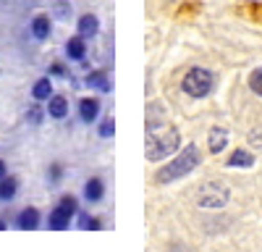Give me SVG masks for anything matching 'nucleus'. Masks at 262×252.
Returning a JSON list of instances; mask_svg holds the SVG:
<instances>
[{
  "label": "nucleus",
  "instance_id": "obj_1",
  "mask_svg": "<svg viewBox=\"0 0 262 252\" xmlns=\"http://www.w3.org/2000/svg\"><path fill=\"white\" fill-rule=\"evenodd\" d=\"M200 163H202L200 144L189 142V144H184V150H179L176 155H170V160L155 171V184H173V181H179V179L189 176Z\"/></svg>",
  "mask_w": 262,
  "mask_h": 252
},
{
  "label": "nucleus",
  "instance_id": "obj_2",
  "mask_svg": "<svg viewBox=\"0 0 262 252\" xmlns=\"http://www.w3.org/2000/svg\"><path fill=\"white\" fill-rule=\"evenodd\" d=\"M179 150H181V134L176 126H168L160 134L147 132V147H144L147 160L160 163V160H168L170 155H176Z\"/></svg>",
  "mask_w": 262,
  "mask_h": 252
},
{
  "label": "nucleus",
  "instance_id": "obj_3",
  "mask_svg": "<svg viewBox=\"0 0 262 252\" xmlns=\"http://www.w3.org/2000/svg\"><path fill=\"white\" fill-rule=\"evenodd\" d=\"M212 87H215V74H212L210 69H205V66L189 69V71L184 74V79H181V90H184V95H189L191 100L207 97V95L212 92Z\"/></svg>",
  "mask_w": 262,
  "mask_h": 252
},
{
  "label": "nucleus",
  "instance_id": "obj_4",
  "mask_svg": "<svg viewBox=\"0 0 262 252\" xmlns=\"http://www.w3.org/2000/svg\"><path fill=\"white\" fill-rule=\"evenodd\" d=\"M231 197V189L221 181H207L200 186V192H196V205L200 207H207V210H221L226 207Z\"/></svg>",
  "mask_w": 262,
  "mask_h": 252
},
{
  "label": "nucleus",
  "instance_id": "obj_5",
  "mask_svg": "<svg viewBox=\"0 0 262 252\" xmlns=\"http://www.w3.org/2000/svg\"><path fill=\"white\" fill-rule=\"evenodd\" d=\"M42 213H39V207H34V205H27V207H21L18 213L13 216V221H11V226L13 228H18V231H34V228H39L42 226Z\"/></svg>",
  "mask_w": 262,
  "mask_h": 252
},
{
  "label": "nucleus",
  "instance_id": "obj_6",
  "mask_svg": "<svg viewBox=\"0 0 262 252\" xmlns=\"http://www.w3.org/2000/svg\"><path fill=\"white\" fill-rule=\"evenodd\" d=\"M86 37H81V34H74V37H69L66 39V45H63V55H66V60H71V63H79L81 60H86L90 58V48H86Z\"/></svg>",
  "mask_w": 262,
  "mask_h": 252
},
{
  "label": "nucleus",
  "instance_id": "obj_7",
  "mask_svg": "<svg viewBox=\"0 0 262 252\" xmlns=\"http://www.w3.org/2000/svg\"><path fill=\"white\" fill-rule=\"evenodd\" d=\"M29 34L34 42H48L53 34V13H34L29 18Z\"/></svg>",
  "mask_w": 262,
  "mask_h": 252
},
{
  "label": "nucleus",
  "instance_id": "obj_8",
  "mask_svg": "<svg viewBox=\"0 0 262 252\" xmlns=\"http://www.w3.org/2000/svg\"><path fill=\"white\" fill-rule=\"evenodd\" d=\"M100 111H102L100 97L86 95V97H79V102H76V116L81 123H95L100 118Z\"/></svg>",
  "mask_w": 262,
  "mask_h": 252
},
{
  "label": "nucleus",
  "instance_id": "obj_9",
  "mask_svg": "<svg viewBox=\"0 0 262 252\" xmlns=\"http://www.w3.org/2000/svg\"><path fill=\"white\" fill-rule=\"evenodd\" d=\"M81 84H84V87H90L92 92H100V95H105V92H111V90H113L111 76H107L105 69H90V71L84 74Z\"/></svg>",
  "mask_w": 262,
  "mask_h": 252
},
{
  "label": "nucleus",
  "instance_id": "obj_10",
  "mask_svg": "<svg viewBox=\"0 0 262 252\" xmlns=\"http://www.w3.org/2000/svg\"><path fill=\"white\" fill-rule=\"evenodd\" d=\"M81 197H84V202H90V205H100L105 200V179L90 176L84 181V186H81Z\"/></svg>",
  "mask_w": 262,
  "mask_h": 252
},
{
  "label": "nucleus",
  "instance_id": "obj_11",
  "mask_svg": "<svg viewBox=\"0 0 262 252\" xmlns=\"http://www.w3.org/2000/svg\"><path fill=\"white\" fill-rule=\"evenodd\" d=\"M100 29H102V21H100L97 13H79V18H76V34H81L86 39H95L100 34Z\"/></svg>",
  "mask_w": 262,
  "mask_h": 252
},
{
  "label": "nucleus",
  "instance_id": "obj_12",
  "mask_svg": "<svg viewBox=\"0 0 262 252\" xmlns=\"http://www.w3.org/2000/svg\"><path fill=\"white\" fill-rule=\"evenodd\" d=\"M45 111H48V118L63 121V118H69V113H71V102H69V97H66V95L53 92V97L45 102Z\"/></svg>",
  "mask_w": 262,
  "mask_h": 252
},
{
  "label": "nucleus",
  "instance_id": "obj_13",
  "mask_svg": "<svg viewBox=\"0 0 262 252\" xmlns=\"http://www.w3.org/2000/svg\"><path fill=\"white\" fill-rule=\"evenodd\" d=\"M53 76H37L34 81H32V90H29V95H32V100H37V102H48L50 97H53V92H55V87H53Z\"/></svg>",
  "mask_w": 262,
  "mask_h": 252
},
{
  "label": "nucleus",
  "instance_id": "obj_14",
  "mask_svg": "<svg viewBox=\"0 0 262 252\" xmlns=\"http://www.w3.org/2000/svg\"><path fill=\"white\" fill-rule=\"evenodd\" d=\"M228 139H231V134H228L226 126H212V129L207 132V150L212 155L223 153L226 147H228Z\"/></svg>",
  "mask_w": 262,
  "mask_h": 252
},
{
  "label": "nucleus",
  "instance_id": "obj_15",
  "mask_svg": "<svg viewBox=\"0 0 262 252\" xmlns=\"http://www.w3.org/2000/svg\"><path fill=\"white\" fill-rule=\"evenodd\" d=\"M71 223H74V218L66 213V210H60L58 205L48 213V218H45V226L50 228V231H69L71 228Z\"/></svg>",
  "mask_w": 262,
  "mask_h": 252
},
{
  "label": "nucleus",
  "instance_id": "obj_16",
  "mask_svg": "<svg viewBox=\"0 0 262 252\" xmlns=\"http://www.w3.org/2000/svg\"><path fill=\"white\" fill-rule=\"evenodd\" d=\"M18 189H21V179L18 176H3L0 179V202H13L18 197Z\"/></svg>",
  "mask_w": 262,
  "mask_h": 252
},
{
  "label": "nucleus",
  "instance_id": "obj_17",
  "mask_svg": "<svg viewBox=\"0 0 262 252\" xmlns=\"http://www.w3.org/2000/svg\"><path fill=\"white\" fill-rule=\"evenodd\" d=\"M226 165L228 168H252L254 165V153H249L247 147H238V150H233L226 158Z\"/></svg>",
  "mask_w": 262,
  "mask_h": 252
},
{
  "label": "nucleus",
  "instance_id": "obj_18",
  "mask_svg": "<svg viewBox=\"0 0 262 252\" xmlns=\"http://www.w3.org/2000/svg\"><path fill=\"white\" fill-rule=\"evenodd\" d=\"M24 118H27V123H32V126H42V121L48 118V111H45V102H37V100H32V105H29V108H27Z\"/></svg>",
  "mask_w": 262,
  "mask_h": 252
},
{
  "label": "nucleus",
  "instance_id": "obj_19",
  "mask_svg": "<svg viewBox=\"0 0 262 252\" xmlns=\"http://www.w3.org/2000/svg\"><path fill=\"white\" fill-rule=\"evenodd\" d=\"M163 118H165V113L158 108L155 102L147 105V132H155V129H160V126H163Z\"/></svg>",
  "mask_w": 262,
  "mask_h": 252
},
{
  "label": "nucleus",
  "instance_id": "obj_20",
  "mask_svg": "<svg viewBox=\"0 0 262 252\" xmlns=\"http://www.w3.org/2000/svg\"><path fill=\"white\" fill-rule=\"evenodd\" d=\"M97 137H100V139H113V137H116V118H113V116L100 118V123H97Z\"/></svg>",
  "mask_w": 262,
  "mask_h": 252
},
{
  "label": "nucleus",
  "instance_id": "obj_21",
  "mask_svg": "<svg viewBox=\"0 0 262 252\" xmlns=\"http://www.w3.org/2000/svg\"><path fill=\"white\" fill-rule=\"evenodd\" d=\"M53 18H58V21H71L74 18V11H71L69 0H55L53 3Z\"/></svg>",
  "mask_w": 262,
  "mask_h": 252
},
{
  "label": "nucleus",
  "instance_id": "obj_22",
  "mask_svg": "<svg viewBox=\"0 0 262 252\" xmlns=\"http://www.w3.org/2000/svg\"><path fill=\"white\" fill-rule=\"evenodd\" d=\"M63 179H66V165H63V163H58V160H55V163H50V165H48V181H50L53 186H58Z\"/></svg>",
  "mask_w": 262,
  "mask_h": 252
},
{
  "label": "nucleus",
  "instance_id": "obj_23",
  "mask_svg": "<svg viewBox=\"0 0 262 252\" xmlns=\"http://www.w3.org/2000/svg\"><path fill=\"white\" fill-rule=\"evenodd\" d=\"M58 207H60V210H66V213H69V216L74 218V216L79 213V200H76L74 195H60Z\"/></svg>",
  "mask_w": 262,
  "mask_h": 252
},
{
  "label": "nucleus",
  "instance_id": "obj_24",
  "mask_svg": "<svg viewBox=\"0 0 262 252\" xmlns=\"http://www.w3.org/2000/svg\"><path fill=\"white\" fill-rule=\"evenodd\" d=\"M48 76H53V79H69L71 74H69V66H66V60H53L50 66H48Z\"/></svg>",
  "mask_w": 262,
  "mask_h": 252
},
{
  "label": "nucleus",
  "instance_id": "obj_25",
  "mask_svg": "<svg viewBox=\"0 0 262 252\" xmlns=\"http://www.w3.org/2000/svg\"><path fill=\"white\" fill-rule=\"evenodd\" d=\"M249 90H252L257 97H262V66L249 74Z\"/></svg>",
  "mask_w": 262,
  "mask_h": 252
},
{
  "label": "nucleus",
  "instance_id": "obj_26",
  "mask_svg": "<svg viewBox=\"0 0 262 252\" xmlns=\"http://www.w3.org/2000/svg\"><path fill=\"white\" fill-rule=\"evenodd\" d=\"M90 221H92V213H86V210H81V207H79V213L74 216V223H76L79 228H84V231H86V228H90Z\"/></svg>",
  "mask_w": 262,
  "mask_h": 252
},
{
  "label": "nucleus",
  "instance_id": "obj_27",
  "mask_svg": "<svg viewBox=\"0 0 262 252\" xmlns=\"http://www.w3.org/2000/svg\"><path fill=\"white\" fill-rule=\"evenodd\" d=\"M100 228H102V218L92 216V221H90V228H86V231H100Z\"/></svg>",
  "mask_w": 262,
  "mask_h": 252
},
{
  "label": "nucleus",
  "instance_id": "obj_28",
  "mask_svg": "<svg viewBox=\"0 0 262 252\" xmlns=\"http://www.w3.org/2000/svg\"><path fill=\"white\" fill-rule=\"evenodd\" d=\"M3 176H8V163L0 158V179H3Z\"/></svg>",
  "mask_w": 262,
  "mask_h": 252
},
{
  "label": "nucleus",
  "instance_id": "obj_29",
  "mask_svg": "<svg viewBox=\"0 0 262 252\" xmlns=\"http://www.w3.org/2000/svg\"><path fill=\"white\" fill-rule=\"evenodd\" d=\"M6 228H11V221H8V218H3V216H0V231H6Z\"/></svg>",
  "mask_w": 262,
  "mask_h": 252
}]
</instances>
